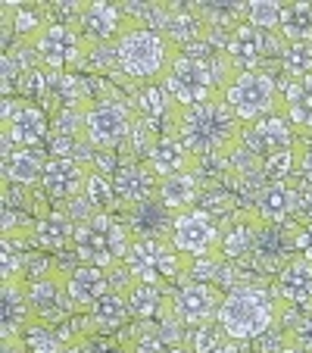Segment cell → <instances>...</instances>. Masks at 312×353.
<instances>
[{
    "label": "cell",
    "mask_w": 312,
    "mask_h": 353,
    "mask_svg": "<svg viewBox=\"0 0 312 353\" xmlns=\"http://www.w3.org/2000/svg\"><path fill=\"white\" fill-rule=\"evenodd\" d=\"M128 291H110L107 297H100L91 310H87V328L100 334H113L116 328H122L132 316L128 310Z\"/></svg>",
    "instance_id": "cell-29"
},
{
    "label": "cell",
    "mask_w": 312,
    "mask_h": 353,
    "mask_svg": "<svg viewBox=\"0 0 312 353\" xmlns=\"http://www.w3.org/2000/svg\"><path fill=\"white\" fill-rule=\"evenodd\" d=\"M278 353H309V350H306V347H300V344H293V341H291V344H287V347H281Z\"/></svg>",
    "instance_id": "cell-42"
},
{
    "label": "cell",
    "mask_w": 312,
    "mask_h": 353,
    "mask_svg": "<svg viewBox=\"0 0 312 353\" xmlns=\"http://www.w3.org/2000/svg\"><path fill=\"white\" fill-rule=\"evenodd\" d=\"M125 225L132 238H150V241H172L175 213L160 197H150L144 203H134L125 210Z\"/></svg>",
    "instance_id": "cell-20"
},
{
    "label": "cell",
    "mask_w": 312,
    "mask_h": 353,
    "mask_svg": "<svg viewBox=\"0 0 312 353\" xmlns=\"http://www.w3.org/2000/svg\"><path fill=\"white\" fill-rule=\"evenodd\" d=\"M147 166L153 169L156 179H172V175H181V172H191V169H200V160L185 147V141L178 134H163L156 150L150 154Z\"/></svg>",
    "instance_id": "cell-25"
},
{
    "label": "cell",
    "mask_w": 312,
    "mask_h": 353,
    "mask_svg": "<svg viewBox=\"0 0 312 353\" xmlns=\"http://www.w3.org/2000/svg\"><path fill=\"white\" fill-rule=\"evenodd\" d=\"M172 244L187 260H203V256H219L222 247V225L209 210H185L175 216L172 225Z\"/></svg>",
    "instance_id": "cell-11"
},
{
    "label": "cell",
    "mask_w": 312,
    "mask_h": 353,
    "mask_svg": "<svg viewBox=\"0 0 312 353\" xmlns=\"http://www.w3.org/2000/svg\"><path fill=\"white\" fill-rule=\"evenodd\" d=\"M178 47L163 32L150 26H132L119 41H116V66L125 79H134L138 85H153L166 81L178 60Z\"/></svg>",
    "instance_id": "cell-3"
},
{
    "label": "cell",
    "mask_w": 312,
    "mask_h": 353,
    "mask_svg": "<svg viewBox=\"0 0 312 353\" xmlns=\"http://www.w3.org/2000/svg\"><path fill=\"white\" fill-rule=\"evenodd\" d=\"M222 303H225V294L206 281H187V285H178V291H172V307L187 332L219 322Z\"/></svg>",
    "instance_id": "cell-14"
},
{
    "label": "cell",
    "mask_w": 312,
    "mask_h": 353,
    "mask_svg": "<svg viewBox=\"0 0 312 353\" xmlns=\"http://www.w3.org/2000/svg\"><path fill=\"white\" fill-rule=\"evenodd\" d=\"M132 241L134 238L128 232L125 219H116L113 213H97L91 219L79 222L72 250L81 260V266L119 269V266H125Z\"/></svg>",
    "instance_id": "cell-5"
},
{
    "label": "cell",
    "mask_w": 312,
    "mask_h": 353,
    "mask_svg": "<svg viewBox=\"0 0 312 353\" xmlns=\"http://www.w3.org/2000/svg\"><path fill=\"white\" fill-rule=\"evenodd\" d=\"M175 134L185 141V147L203 166L206 160H228L244 144V125L225 103V97H216L209 103L181 110Z\"/></svg>",
    "instance_id": "cell-1"
},
{
    "label": "cell",
    "mask_w": 312,
    "mask_h": 353,
    "mask_svg": "<svg viewBox=\"0 0 312 353\" xmlns=\"http://www.w3.org/2000/svg\"><path fill=\"white\" fill-rule=\"evenodd\" d=\"M187 260L185 254L175 250L172 241H150V238H134L132 250L125 256V269L132 275V281H144V285H160L166 288L169 281L187 279Z\"/></svg>",
    "instance_id": "cell-6"
},
{
    "label": "cell",
    "mask_w": 312,
    "mask_h": 353,
    "mask_svg": "<svg viewBox=\"0 0 312 353\" xmlns=\"http://www.w3.org/2000/svg\"><path fill=\"white\" fill-rule=\"evenodd\" d=\"M194 13L203 19V26L209 28V32H216V28H228V32H234L240 22H247V3H240V0L194 3Z\"/></svg>",
    "instance_id": "cell-31"
},
{
    "label": "cell",
    "mask_w": 312,
    "mask_h": 353,
    "mask_svg": "<svg viewBox=\"0 0 312 353\" xmlns=\"http://www.w3.org/2000/svg\"><path fill=\"white\" fill-rule=\"evenodd\" d=\"M278 313V300L262 285H238L225 294L219 325L225 328V334L234 344H250V341H259L269 332H275Z\"/></svg>",
    "instance_id": "cell-4"
},
{
    "label": "cell",
    "mask_w": 312,
    "mask_h": 353,
    "mask_svg": "<svg viewBox=\"0 0 312 353\" xmlns=\"http://www.w3.org/2000/svg\"><path fill=\"white\" fill-rule=\"evenodd\" d=\"M275 288H278L284 303L300 310H312V263L303 260V256H293L278 272Z\"/></svg>",
    "instance_id": "cell-26"
},
{
    "label": "cell",
    "mask_w": 312,
    "mask_h": 353,
    "mask_svg": "<svg viewBox=\"0 0 312 353\" xmlns=\"http://www.w3.org/2000/svg\"><path fill=\"white\" fill-rule=\"evenodd\" d=\"M297 144H300L297 125L287 119L284 110L266 116V119H259L256 125L244 128V147L250 154H256L259 160H266V157H272V154H281V150H291V147H297Z\"/></svg>",
    "instance_id": "cell-16"
},
{
    "label": "cell",
    "mask_w": 312,
    "mask_h": 353,
    "mask_svg": "<svg viewBox=\"0 0 312 353\" xmlns=\"http://www.w3.org/2000/svg\"><path fill=\"white\" fill-rule=\"evenodd\" d=\"M222 353H247V350H244V344H231V347H225Z\"/></svg>",
    "instance_id": "cell-44"
},
{
    "label": "cell",
    "mask_w": 312,
    "mask_h": 353,
    "mask_svg": "<svg viewBox=\"0 0 312 353\" xmlns=\"http://www.w3.org/2000/svg\"><path fill=\"white\" fill-rule=\"evenodd\" d=\"M287 119L297 125V132H312V75L306 79H287L281 91Z\"/></svg>",
    "instance_id": "cell-30"
},
{
    "label": "cell",
    "mask_w": 312,
    "mask_h": 353,
    "mask_svg": "<svg viewBox=\"0 0 312 353\" xmlns=\"http://www.w3.org/2000/svg\"><path fill=\"white\" fill-rule=\"evenodd\" d=\"M34 57H38L41 69L66 75L69 69L85 63L87 44L72 22H50V26L34 38Z\"/></svg>",
    "instance_id": "cell-9"
},
{
    "label": "cell",
    "mask_w": 312,
    "mask_h": 353,
    "mask_svg": "<svg viewBox=\"0 0 312 353\" xmlns=\"http://www.w3.org/2000/svg\"><path fill=\"white\" fill-rule=\"evenodd\" d=\"M225 103L234 110L240 125L250 128L259 119L284 110L281 103V88L269 72H238L225 88Z\"/></svg>",
    "instance_id": "cell-7"
},
{
    "label": "cell",
    "mask_w": 312,
    "mask_h": 353,
    "mask_svg": "<svg viewBox=\"0 0 312 353\" xmlns=\"http://www.w3.org/2000/svg\"><path fill=\"white\" fill-rule=\"evenodd\" d=\"M259 219L253 216V210H240L231 216L228 225H222V247L219 256L228 263H240L253 256V244H256Z\"/></svg>",
    "instance_id": "cell-23"
},
{
    "label": "cell",
    "mask_w": 312,
    "mask_h": 353,
    "mask_svg": "<svg viewBox=\"0 0 312 353\" xmlns=\"http://www.w3.org/2000/svg\"><path fill=\"white\" fill-rule=\"evenodd\" d=\"M34 310L25 281H3L0 291V341H19L34 325Z\"/></svg>",
    "instance_id": "cell-18"
},
{
    "label": "cell",
    "mask_w": 312,
    "mask_h": 353,
    "mask_svg": "<svg viewBox=\"0 0 312 353\" xmlns=\"http://www.w3.org/2000/svg\"><path fill=\"white\" fill-rule=\"evenodd\" d=\"M113 188L122 207H134L144 200L156 197L160 191V179L153 175V169L147 163H119V169L113 172Z\"/></svg>",
    "instance_id": "cell-21"
},
{
    "label": "cell",
    "mask_w": 312,
    "mask_h": 353,
    "mask_svg": "<svg viewBox=\"0 0 312 353\" xmlns=\"http://www.w3.org/2000/svg\"><path fill=\"white\" fill-rule=\"evenodd\" d=\"M278 34L287 44H312V3H306V0L284 3Z\"/></svg>",
    "instance_id": "cell-32"
},
{
    "label": "cell",
    "mask_w": 312,
    "mask_h": 353,
    "mask_svg": "<svg viewBox=\"0 0 312 353\" xmlns=\"http://www.w3.org/2000/svg\"><path fill=\"white\" fill-rule=\"evenodd\" d=\"M50 154L44 147H25V150H3V179L10 188H34L44 179Z\"/></svg>",
    "instance_id": "cell-22"
},
{
    "label": "cell",
    "mask_w": 312,
    "mask_h": 353,
    "mask_svg": "<svg viewBox=\"0 0 312 353\" xmlns=\"http://www.w3.org/2000/svg\"><path fill=\"white\" fill-rule=\"evenodd\" d=\"M187 350L191 353H222L225 347H231L234 341L225 334V328L219 322H209V325H200V328H191L185 338Z\"/></svg>",
    "instance_id": "cell-35"
},
{
    "label": "cell",
    "mask_w": 312,
    "mask_h": 353,
    "mask_svg": "<svg viewBox=\"0 0 312 353\" xmlns=\"http://www.w3.org/2000/svg\"><path fill=\"white\" fill-rule=\"evenodd\" d=\"M297 234L300 222H287V225H262L259 222L250 263L259 272H281L297 256Z\"/></svg>",
    "instance_id": "cell-15"
},
{
    "label": "cell",
    "mask_w": 312,
    "mask_h": 353,
    "mask_svg": "<svg viewBox=\"0 0 312 353\" xmlns=\"http://www.w3.org/2000/svg\"><path fill=\"white\" fill-rule=\"evenodd\" d=\"M297 256L312 263V222L309 225H300V234H297Z\"/></svg>",
    "instance_id": "cell-39"
},
{
    "label": "cell",
    "mask_w": 312,
    "mask_h": 353,
    "mask_svg": "<svg viewBox=\"0 0 312 353\" xmlns=\"http://www.w3.org/2000/svg\"><path fill=\"white\" fill-rule=\"evenodd\" d=\"M281 13H284V3H278V0H250L247 3V22L269 34H278Z\"/></svg>",
    "instance_id": "cell-36"
},
{
    "label": "cell",
    "mask_w": 312,
    "mask_h": 353,
    "mask_svg": "<svg viewBox=\"0 0 312 353\" xmlns=\"http://www.w3.org/2000/svg\"><path fill=\"white\" fill-rule=\"evenodd\" d=\"M22 344L28 347V353H63L66 344H63L60 332H54L44 322H34L25 334H22Z\"/></svg>",
    "instance_id": "cell-37"
},
{
    "label": "cell",
    "mask_w": 312,
    "mask_h": 353,
    "mask_svg": "<svg viewBox=\"0 0 312 353\" xmlns=\"http://www.w3.org/2000/svg\"><path fill=\"white\" fill-rule=\"evenodd\" d=\"M253 216L262 225H287L300 213V185L297 181H272L262 185L253 203Z\"/></svg>",
    "instance_id": "cell-17"
},
{
    "label": "cell",
    "mask_w": 312,
    "mask_h": 353,
    "mask_svg": "<svg viewBox=\"0 0 312 353\" xmlns=\"http://www.w3.org/2000/svg\"><path fill=\"white\" fill-rule=\"evenodd\" d=\"M287 41L281 34H269L253 28L250 22H240L234 32H228L225 38V60L228 66L238 72H262V63L269 54H284Z\"/></svg>",
    "instance_id": "cell-12"
},
{
    "label": "cell",
    "mask_w": 312,
    "mask_h": 353,
    "mask_svg": "<svg viewBox=\"0 0 312 353\" xmlns=\"http://www.w3.org/2000/svg\"><path fill=\"white\" fill-rule=\"evenodd\" d=\"M63 353H85V347H81V344H66V350H63Z\"/></svg>",
    "instance_id": "cell-43"
},
{
    "label": "cell",
    "mask_w": 312,
    "mask_h": 353,
    "mask_svg": "<svg viewBox=\"0 0 312 353\" xmlns=\"http://www.w3.org/2000/svg\"><path fill=\"white\" fill-rule=\"evenodd\" d=\"M134 128V107L122 97L91 100L85 110V144L97 154H110L128 144Z\"/></svg>",
    "instance_id": "cell-8"
},
{
    "label": "cell",
    "mask_w": 312,
    "mask_h": 353,
    "mask_svg": "<svg viewBox=\"0 0 312 353\" xmlns=\"http://www.w3.org/2000/svg\"><path fill=\"white\" fill-rule=\"evenodd\" d=\"M87 169H91V163H85L81 157H50V163L44 169V179H41V188L47 191V197L69 203V200L81 197Z\"/></svg>",
    "instance_id": "cell-19"
},
{
    "label": "cell",
    "mask_w": 312,
    "mask_h": 353,
    "mask_svg": "<svg viewBox=\"0 0 312 353\" xmlns=\"http://www.w3.org/2000/svg\"><path fill=\"white\" fill-rule=\"evenodd\" d=\"M81 200H85L91 213H113L119 197H116V188H113V179L103 175L100 169H87V179H85V188H81Z\"/></svg>",
    "instance_id": "cell-33"
},
{
    "label": "cell",
    "mask_w": 312,
    "mask_h": 353,
    "mask_svg": "<svg viewBox=\"0 0 312 353\" xmlns=\"http://www.w3.org/2000/svg\"><path fill=\"white\" fill-rule=\"evenodd\" d=\"M234 79V69L228 66L225 54H194V50H181L175 60L169 79L163 81L166 91L175 97L181 110L200 107L209 100L222 97L228 81Z\"/></svg>",
    "instance_id": "cell-2"
},
{
    "label": "cell",
    "mask_w": 312,
    "mask_h": 353,
    "mask_svg": "<svg viewBox=\"0 0 312 353\" xmlns=\"http://www.w3.org/2000/svg\"><path fill=\"white\" fill-rule=\"evenodd\" d=\"M3 353H28V347L19 341H3Z\"/></svg>",
    "instance_id": "cell-41"
},
{
    "label": "cell",
    "mask_w": 312,
    "mask_h": 353,
    "mask_svg": "<svg viewBox=\"0 0 312 353\" xmlns=\"http://www.w3.org/2000/svg\"><path fill=\"white\" fill-rule=\"evenodd\" d=\"M125 297H128V310H132V316L138 322H156L172 303V291H166L160 285H144V281H132Z\"/></svg>",
    "instance_id": "cell-28"
},
{
    "label": "cell",
    "mask_w": 312,
    "mask_h": 353,
    "mask_svg": "<svg viewBox=\"0 0 312 353\" xmlns=\"http://www.w3.org/2000/svg\"><path fill=\"white\" fill-rule=\"evenodd\" d=\"M200 191H203L200 169H191V172L172 175V179H163L156 197H160L175 216H178V213H185V210H194V203L200 200Z\"/></svg>",
    "instance_id": "cell-27"
},
{
    "label": "cell",
    "mask_w": 312,
    "mask_h": 353,
    "mask_svg": "<svg viewBox=\"0 0 312 353\" xmlns=\"http://www.w3.org/2000/svg\"><path fill=\"white\" fill-rule=\"evenodd\" d=\"M281 66H284L287 79L312 75V44H287L281 54Z\"/></svg>",
    "instance_id": "cell-38"
},
{
    "label": "cell",
    "mask_w": 312,
    "mask_h": 353,
    "mask_svg": "<svg viewBox=\"0 0 312 353\" xmlns=\"http://www.w3.org/2000/svg\"><path fill=\"white\" fill-rule=\"evenodd\" d=\"M50 138V119L34 100L3 97V150L44 147Z\"/></svg>",
    "instance_id": "cell-10"
},
{
    "label": "cell",
    "mask_w": 312,
    "mask_h": 353,
    "mask_svg": "<svg viewBox=\"0 0 312 353\" xmlns=\"http://www.w3.org/2000/svg\"><path fill=\"white\" fill-rule=\"evenodd\" d=\"M300 154H303V141L291 150H281L272 154L266 160H259V175H262V185H272V181H293V175L300 172Z\"/></svg>",
    "instance_id": "cell-34"
},
{
    "label": "cell",
    "mask_w": 312,
    "mask_h": 353,
    "mask_svg": "<svg viewBox=\"0 0 312 353\" xmlns=\"http://www.w3.org/2000/svg\"><path fill=\"white\" fill-rule=\"evenodd\" d=\"M132 26H138V22L125 13V7L122 3H107V0L85 3L79 22H75L85 44H94V47H113Z\"/></svg>",
    "instance_id": "cell-13"
},
{
    "label": "cell",
    "mask_w": 312,
    "mask_h": 353,
    "mask_svg": "<svg viewBox=\"0 0 312 353\" xmlns=\"http://www.w3.org/2000/svg\"><path fill=\"white\" fill-rule=\"evenodd\" d=\"M75 228H79V222H75L66 210H47L32 225L34 247H41L47 254H60V250L75 244Z\"/></svg>",
    "instance_id": "cell-24"
},
{
    "label": "cell",
    "mask_w": 312,
    "mask_h": 353,
    "mask_svg": "<svg viewBox=\"0 0 312 353\" xmlns=\"http://www.w3.org/2000/svg\"><path fill=\"white\" fill-rule=\"evenodd\" d=\"M300 175L312 185V141H303V154H300Z\"/></svg>",
    "instance_id": "cell-40"
}]
</instances>
